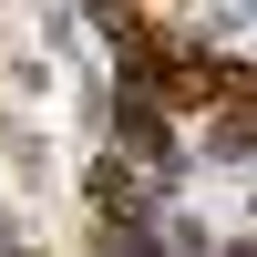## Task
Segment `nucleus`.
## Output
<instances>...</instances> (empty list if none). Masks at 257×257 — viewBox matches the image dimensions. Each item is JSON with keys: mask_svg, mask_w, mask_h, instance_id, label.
<instances>
[{"mask_svg": "<svg viewBox=\"0 0 257 257\" xmlns=\"http://www.w3.org/2000/svg\"><path fill=\"white\" fill-rule=\"evenodd\" d=\"M113 134H123V144H134V155H144V165H165V155H175V134H165V103H144V93H134V82H123V113H113Z\"/></svg>", "mask_w": 257, "mask_h": 257, "instance_id": "obj_1", "label": "nucleus"}, {"mask_svg": "<svg viewBox=\"0 0 257 257\" xmlns=\"http://www.w3.org/2000/svg\"><path fill=\"white\" fill-rule=\"evenodd\" d=\"M11 237H21V226H11V206H0V247H11Z\"/></svg>", "mask_w": 257, "mask_h": 257, "instance_id": "obj_2", "label": "nucleus"}]
</instances>
